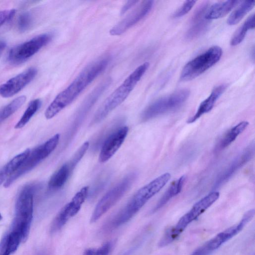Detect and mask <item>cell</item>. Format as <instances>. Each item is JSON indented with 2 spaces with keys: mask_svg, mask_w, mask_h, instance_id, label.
Here are the masks:
<instances>
[{
  "mask_svg": "<svg viewBox=\"0 0 255 255\" xmlns=\"http://www.w3.org/2000/svg\"><path fill=\"white\" fill-rule=\"evenodd\" d=\"M110 57H101L86 67L64 90L58 94L48 107L45 117L50 119L71 104L108 66Z\"/></svg>",
  "mask_w": 255,
  "mask_h": 255,
  "instance_id": "1",
  "label": "cell"
},
{
  "mask_svg": "<svg viewBox=\"0 0 255 255\" xmlns=\"http://www.w3.org/2000/svg\"><path fill=\"white\" fill-rule=\"evenodd\" d=\"M170 177L169 173H165L140 188L112 219L113 225L117 228L129 221L150 199L165 186Z\"/></svg>",
  "mask_w": 255,
  "mask_h": 255,
  "instance_id": "2",
  "label": "cell"
},
{
  "mask_svg": "<svg viewBox=\"0 0 255 255\" xmlns=\"http://www.w3.org/2000/svg\"><path fill=\"white\" fill-rule=\"evenodd\" d=\"M149 66V63L147 62L139 66L108 96L96 111L91 122V126L101 122L127 99Z\"/></svg>",
  "mask_w": 255,
  "mask_h": 255,
  "instance_id": "3",
  "label": "cell"
},
{
  "mask_svg": "<svg viewBox=\"0 0 255 255\" xmlns=\"http://www.w3.org/2000/svg\"><path fill=\"white\" fill-rule=\"evenodd\" d=\"M36 184H28L19 194L15 207V215L10 229L19 233L24 242L28 237L33 212V195Z\"/></svg>",
  "mask_w": 255,
  "mask_h": 255,
  "instance_id": "4",
  "label": "cell"
},
{
  "mask_svg": "<svg viewBox=\"0 0 255 255\" xmlns=\"http://www.w3.org/2000/svg\"><path fill=\"white\" fill-rule=\"evenodd\" d=\"M219 196V192L213 191L196 202L174 226L166 231L158 243L159 247H165L176 240L186 227L215 203Z\"/></svg>",
  "mask_w": 255,
  "mask_h": 255,
  "instance_id": "5",
  "label": "cell"
},
{
  "mask_svg": "<svg viewBox=\"0 0 255 255\" xmlns=\"http://www.w3.org/2000/svg\"><path fill=\"white\" fill-rule=\"evenodd\" d=\"M60 134L53 136L43 144L34 148L19 167L6 179L4 187H8L15 180L31 170L54 151L60 140Z\"/></svg>",
  "mask_w": 255,
  "mask_h": 255,
  "instance_id": "6",
  "label": "cell"
},
{
  "mask_svg": "<svg viewBox=\"0 0 255 255\" xmlns=\"http://www.w3.org/2000/svg\"><path fill=\"white\" fill-rule=\"evenodd\" d=\"M136 178V173H131L107 192L96 205L92 214L91 222H96L112 208L130 189Z\"/></svg>",
  "mask_w": 255,
  "mask_h": 255,
  "instance_id": "7",
  "label": "cell"
},
{
  "mask_svg": "<svg viewBox=\"0 0 255 255\" xmlns=\"http://www.w3.org/2000/svg\"><path fill=\"white\" fill-rule=\"evenodd\" d=\"M222 49L214 46L188 62L183 67L180 80L186 81L192 80L209 69L221 58Z\"/></svg>",
  "mask_w": 255,
  "mask_h": 255,
  "instance_id": "8",
  "label": "cell"
},
{
  "mask_svg": "<svg viewBox=\"0 0 255 255\" xmlns=\"http://www.w3.org/2000/svg\"><path fill=\"white\" fill-rule=\"evenodd\" d=\"M190 91L184 89L156 100L142 112L140 116L141 120L146 121L178 109L187 100Z\"/></svg>",
  "mask_w": 255,
  "mask_h": 255,
  "instance_id": "9",
  "label": "cell"
},
{
  "mask_svg": "<svg viewBox=\"0 0 255 255\" xmlns=\"http://www.w3.org/2000/svg\"><path fill=\"white\" fill-rule=\"evenodd\" d=\"M254 215V209L248 211L239 223L219 233L194 251L191 255H210L225 243L240 232L252 220Z\"/></svg>",
  "mask_w": 255,
  "mask_h": 255,
  "instance_id": "10",
  "label": "cell"
},
{
  "mask_svg": "<svg viewBox=\"0 0 255 255\" xmlns=\"http://www.w3.org/2000/svg\"><path fill=\"white\" fill-rule=\"evenodd\" d=\"M52 38L51 34L44 33L15 46L9 51L8 61L13 65L24 62L47 45L51 40Z\"/></svg>",
  "mask_w": 255,
  "mask_h": 255,
  "instance_id": "11",
  "label": "cell"
},
{
  "mask_svg": "<svg viewBox=\"0 0 255 255\" xmlns=\"http://www.w3.org/2000/svg\"><path fill=\"white\" fill-rule=\"evenodd\" d=\"M111 82L112 79L110 78L104 79L95 88L82 103L76 114L70 128L68 130L64 146L69 143L86 115Z\"/></svg>",
  "mask_w": 255,
  "mask_h": 255,
  "instance_id": "12",
  "label": "cell"
},
{
  "mask_svg": "<svg viewBox=\"0 0 255 255\" xmlns=\"http://www.w3.org/2000/svg\"><path fill=\"white\" fill-rule=\"evenodd\" d=\"M89 191L88 186L83 187L76 193L71 201L61 209L51 223V233H54L59 231L69 219L78 213L89 195Z\"/></svg>",
  "mask_w": 255,
  "mask_h": 255,
  "instance_id": "13",
  "label": "cell"
},
{
  "mask_svg": "<svg viewBox=\"0 0 255 255\" xmlns=\"http://www.w3.org/2000/svg\"><path fill=\"white\" fill-rule=\"evenodd\" d=\"M154 1L144 0L110 30L112 35H120L143 19L151 10Z\"/></svg>",
  "mask_w": 255,
  "mask_h": 255,
  "instance_id": "14",
  "label": "cell"
},
{
  "mask_svg": "<svg viewBox=\"0 0 255 255\" xmlns=\"http://www.w3.org/2000/svg\"><path fill=\"white\" fill-rule=\"evenodd\" d=\"M255 153V143L253 142L240 153L218 176L213 186L215 189L226 183L240 168L249 162Z\"/></svg>",
  "mask_w": 255,
  "mask_h": 255,
  "instance_id": "15",
  "label": "cell"
},
{
  "mask_svg": "<svg viewBox=\"0 0 255 255\" xmlns=\"http://www.w3.org/2000/svg\"><path fill=\"white\" fill-rule=\"evenodd\" d=\"M37 73L35 68L30 67L9 79L0 86V96L9 98L16 94L35 78Z\"/></svg>",
  "mask_w": 255,
  "mask_h": 255,
  "instance_id": "16",
  "label": "cell"
},
{
  "mask_svg": "<svg viewBox=\"0 0 255 255\" xmlns=\"http://www.w3.org/2000/svg\"><path fill=\"white\" fill-rule=\"evenodd\" d=\"M128 128L123 126L117 128L103 141L99 154V161L104 163L109 160L118 150L124 142Z\"/></svg>",
  "mask_w": 255,
  "mask_h": 255,
  "instance_id": "17",
  "label": "cell"
},
{
  "mask_svg": "<svg viewBox=\"0 0 255 255\" xmlns=\"http://www.w3.org/2000/svg\"><path fill=\"white\" fill-rule=\"evenodd\" d=\"M208 7L209 2H203L194 12L186 34L188 39L196 38L206 31L210 22L205 18V15Z\"/></svg>",
  "mask_w": 255,
  "mask_h": 255,
  "instance_id": "18",
  "label": "cell"
},
{
  "mask_svg": "<svg viewBox=\"0 0 255 255\" xmlns=\"http://www.w3.org/2000/svg\"><path fill=\"white\" fill-rule=\"evenodd\" d=\"M227 87L226 84H221L212 91L210 95L200 104L196 113L190 117L187 122L193 123L203 115L210 112L213 108L215 102L224 92Z\"/></svg>",
  "mask_w": 255,
  "mask_h": 255,
  "instance_id": "19",
  "label": "cell"
},
{
  "mask_svg": "<svg viewBox=\"0 0 255 255\" xmlns=\"http://www.w3.org/2000/svg\"><path fill=\"white\" fill-rule=\"evenodd\" d=\"M76 165L71 160L64 164L51 177L48 184L49 188L51 190L61 188L66 183Z\"/></svg>",
  "mask_w": 255,
  "mask_h": 255,
  "instance_id": "20",
  "label": "cell"
},
{
  "mask_svg": "<svg viewBox=\"0 0 255 255\" xmlns=\"http://www.w3.org/2000/svg\"><path fill=\"white\" fill-rule=\"evenodd\" d=\"M23 242L19 234L9 229L0 241V255H12Z\"/></svg>",
  "mask_w": 255,
  "mask_h": 255,
  "instance_id": "21",
  "label": "cell"
},
{
  "mask_svg": "<svg viewBox=\"0 0 255 255\" xmlns=\"http://www.w3.org/2000/svg\"><path fill=\"white\" fill-rule=\"evenodd\" d=\"M240 1L226 0L216 2L208 7L205 18L208 20L218 19L227 15Z\"/></svg>",
  "mask_w": 255,
  "mask_h": 255,
  "instance_id": "22",
  "label": "cell"
},
{
  "mask_svg": "<svg viewBox=\"0 0 255 255\" xmlns=\"http://www.w3.org/2000/svg\"><path fill=\"white\" fill-rule=\"evenodd\" d=\"M247 121H242L229 129L217 144L216 151H220L231 144L248 126Z\"/></svg>",
  "mask_w": 255,
  "mask_h": 255,
  "instance_id": "23",
  "label": "cell"
},
{
  "mask_svg": "<svg viewBox=\"0 0 255 255\" xmlns=\"http://www.w3.org/2000/svg\"><path fill=\"white\" fill-rule=\"evenodd\" d=\"M185 180V176L183 175L177 180L173 181L159 200L153 208V211L155 212L159 210L164 206L171 198L178 194L182 190Z\"/></svg>",
  "mask_w": 255,
  "mask_h": 255,
  "instance_id": "24",
  "label": "cell"
},
{
  "mask_svg": "<svg viewBox=\"0 0 255 255\" xmlns=\"http://www.w3.org/2000/svg\"><path fill=\"white\" fill-rule=\"evenodd\" d=\"M30 152L29 149H26L23 152L14 157L1 169L0 170V185L19 167L28 156Z\"/></svg>",
  "mask_w": 255,
  "mask_h": 255,
  "instance_id": "25",
  "label": "cell"
},
{
  "mask_svg": "<svg viewBox=\"0 0 255 255\" xmlns=\"http://www.w3.org/2000/svg\"><path fill=\"white\" fill-rule=\"evenodd\" d=\"M254 0L243 1L230 15L227 23L234 25L239 22L242 18L255 6Z\"/></svg>",
  "mask_w": 255,
  "mask_h": 255,
  "instance_id": "26",
  "label": "cell"
},
{
  "mask_svg": "<svg viewBox=\"0 0 255 255\" xmlns=\"http://www.w3.org/2000/svg\"><path fill=\"white\" fill-rule=\"evenodd\" d=\"M255 27V14L251 15L245 22L235 32L232 39L230 44L236 46L241 43L244 39L248 30Z\"/></svg>",
  "mask_w": 255,
  "mask_h": 255,
  "instance_id": "27",
  "label": "cell"
},
{
  "mask_svg": "<svg viewBox=\"0 0 255 255\" xmlns=\"http://www.w3.org/2000/svg\"><path fill=\"white\" fill-rule=\"evenodd\" d=\"M41 104V101L38 99L31 101L21 119L15 125V128L18 129L23 128L38 111Z\"/></svg>",
  "mask_w": 255,
  "mask_h": 255,
  "instance_id": "28",
  "label": "cell"
},
{
  "mask_svg": "<svg viewBox=\"0 0 255 255\" xmlns=\"http://www.w3.org/2000/svg\"><path fill=\"white\" fill-rule=\"evenodd\" d=\"M25 96H19L5 106L0 111V123L15 113L25 103Z\"/></svg>",
  "mask_w": 255,
  "mask_h": 255,
  "instance_id": "29",
  "label": "cell"
},
{
  "mask_svg": "<svg viewBox=\"0 0 255 255\" xmlns=\"http://www.w3.org/2000/svg\"><path fill=\"white\" fill-rule=\"evenodd\" d=\"M112 248V243L109 242L98 248H91L86 250L83 255H109Z\"/></svg>",
  "mask_w": 255,
  "mask_h": 255,
  "instance_id": "30",
  "label": "cell"
},
{
  "mask_svg": "<svg viewBox=\"0 0 255 255\" xmlns=\"http://www.w3.org/2000/svg\"><path fill=\"white\" fill-rule=\"evenodd\" d=\"M33 18L31 14L29 12H24L19 16L17 26L19 30L24 32L31 26Z\"/></svg>",
  "mask_w": 255,
  "mask_h": 255,
  "instance_id": "31",
  "label": "cell"
},
{
  "mask_svg": "<svg viewBox=\"0 0 255 255\" xmlns=\"http://www.w3.org/2000/svg\"><path fill=\"white\" fill-rule=\"evenodd\" d=\"M195 0H186L183 4L174 13L173 17L178 18L187 14L193 7L195 3Z\"/></svg>",
  "mask_w": 255,
  "mask_h": 255,
  "instance_id": "32",
  "label": "cell"
},
{
  "mask_svg": "<svg viewBox=\"0 0 255 255\" xmlns=\"http://www.w3.org/2000/svg\"><path fill=\"white\" fill-rule=\"evenodd\" d=\"M15 10L13 9L0 11V27L14 16Z\"/></svg>",
  "mask_w": 255,
  "mask_h": 255,
  "instance_id": "33",
  "label": "cell"
},
{
  "mask_svg": "<svg viewBox=\"0 0 255 255\" xmlns=\"http://www.w3.org/2000/svg\"><path fill=\"white\" fill-rule=\"evenodd\" d=\"M139 1L138 0H128L122 7L120 13L121 14H124L132 6L136 5Z\"/></svg>",
  "mask_w": 255,
  "mask_h": 255,
  "instance_id": "34",
  "label": "cell"
},
{
  "mask_svg": "<svg viewBox=\"0 0 255 255\" xmlns=\"http://www.w3.org/2000/svg\"><path fill=\"white\" fill-rule=\"evenodd\" d=\"M6 46V42L4 40L0 39V55L5 49Z\"/></svg>",
  "mask_w": 255,
  "mask_h": 255,
  "instance_id": "35",
  "label": "cell"
},
{
  "mask_svg": "<svg viewBox=\"0 0 255 255\" xmlns=\"http://www.w3.org/2000/svg\"><path fill=\"white\" fill-rule=\"evenodd\" d=\"M2 219V216L1 215V214H0V220Z\"/></svg>",
  "mask_w": 255,
  "mask_h": 255,
  "instance_id": "36",
  "label": "cell"
},
{
  "mask_svg": "<svg viewBox=\"0 0 255 255\" xmlns=\"http://www.w3.org/2000/svg\"><path fill=\"white\" fill-rule=\"evenodd\" d=\"M45 255V254H41V255Z\"/></svg>",
  "mask_w": 255,
  "mask_h": 255,
  "instance_id": "37",
  "label": "cell"
}]
</instances>
